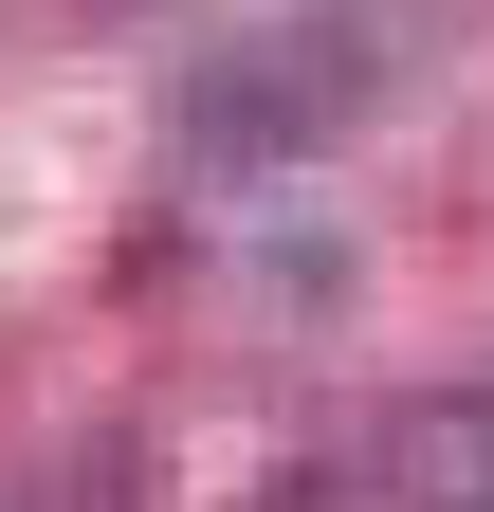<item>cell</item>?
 I'll return each mask as SVG.
<instances>
[{"label":"cell","mask_w":494,"mask_h":512,"mask_svg":"<svg viewBox=\"0 0 494 512\" xmlns=\"http://www.w3.org/2000/svg\"><path fill=\"white\" fill-rule=\"evenodd\" d=\"M348 110H366V19H275V37H220L183 74V147L202 165H312Z\"/></svg>","instance_id":"cell-1"},{"label":"cell","mask_w":494,"mask_h":512,"mask_svg":"<svg viewBox=\"0 0 494 512\" xmlns=\"http://www.w3.org/2000/svg\"><path fill=\"white\" fill-rule=\"evenodd\" d=\"M366 476H385V512H494V384L385 403V421H366Z\"/></svg>","instance_id":"cell-2"},{"label":"cell","mask_w":494,"mask_h":512,"mask_svg":"<svg viewBox=\"0 0 494 512\" xmlns=\"http://www.w3.org/2000/svg\"><path fill=\"white\" fill-rule=\"evenodd\" d=\"M330 293H348L330 220H238V311H330Z\"/></svg>","instance_id":"cell-3"},{"label":"cell","mask_w":494,"mask_h":512,"mask_svg":"<svg viewBox=\"0 0 494 512\" xmlns=\"http://www.w3.org/2000/svg\"><path fill=\"white\" fill-rule=\"evenodd\" d=\"M238 512H385V476H366V439H348V458H275Z\"/></svg>","instance_id":"cell-4"}]
</instances>
